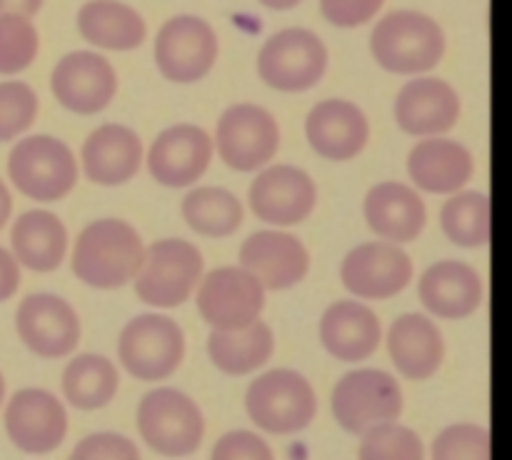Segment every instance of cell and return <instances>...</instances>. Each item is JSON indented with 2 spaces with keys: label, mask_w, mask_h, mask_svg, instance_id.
Here are the masks:
<instances>
[{
  "label": "cell",
  "mask_w": 512,
  "mask_h": 460,
  "mask_svg": "<svg viewBox=\"0 0 512 460\" xmlns=\"http://www.w3.org/2000/svg\"><path fill=\"white\" fill-rule=\"evenodd\" d=\"M145 243L138 230L120 218H98L85 225L73 243L70 270L95 290H118L133 280Z\"/></svg>",
  "instance_id": "1"
},
{
  "label": "cell",
  "mask_w": 512,
  "mask_h": 460,
  "mask_svg": "<svg viewBox=\"0 0 512 460\" xmlns=\"http://www.w3.org/2000/svg\"><path fill=\"white\" fill-rule=\"evenodd\" d=\"M448 40L438 20L420 10H390L375 23L370 53L393 75H425L440 65Z\"/></svg>",
  "instance_id": "2"
},
{
  "label": "cell",
  "mask_w": 512,
  "mask_h": 460,
  "mask_svg": "<svg viewBox=\"0 0 512 460\" xmlns=\"http://www.w3.org/2000/svg\"><path fill=\"white\" fill-rule=\"evenodd\" d=\"M245 413L263 433L293 435L315 420L318 395L303 373L293 368H273L248 383Z\"/></svg>",
  "instance_id": "3"
},
{
  "label": "cell",
  "mask_w": 512,
  "mask_h": 460,
  "mask_svg": "<svg viewBox=\"0 0 512 460\" xmlns=\"http://www.w3.org/2000/svg\"><path fill=\"white\" fill-rule=\"evenodd\" d=\"M80 165L73 148L55 135H28L8 155V178L35 203H58L78 185Z\"/></svg>",
  "instance_id": "4"
},
{
  "label": "cell",
  "mask_w": 512,
  "mask_h": 460,
  "mask_svg": "<svg viewBox=\"0 0 512 460\" xmlns=\"http://www.w3.org/2000/svg\"><path fill=\"white\" fill-rule=\"evenodd\" d=\"M138 435L155 455L185 458L203 445L205 415L188 393L178 388H153L135 413Z\"/></svg>",
  "instance_id": "5"
},
{
  "label": "cell",
  "mask_w": 512,
  "mask_h": 460,
  "mask_svg": "<svg viewBox=\"0 0 512 460\" xmlns=\"http://www.w3.org/2000/svg\"><path fill=\"white\" fill-rule=\"evenodd\" d=\"M203 268L205 260L198 245L183 238H163L145 245L138 273L130 283L150 308H180L195 293Z\"/></svg>",
  "instance_id": "6"
},
{
  "label": "cell",
  "mask_w": 512,
  "mask_h": 460,
  "mask_svg": "<svg viewBox=\"0 0 512 460\" xmlns=\"http://www.w3.org/2000/svg\"><path fill=\"white\" fill-rule=\"evenodd\" d=\"M118 360L140 383H160L180 370L185 360V333L163 313H143L123 325Z\"/></svg>",
  "instance_id": "7"
},
{
  "label": "cell",
  "mask_w": 512,
  "mask_h": 460,
  "mask_svg": "<svg viewBox=\"0 0 512 460\" xmlns=\"http://www.w3.org/2000/svg\"><path fill=\"white\" fill-rule=\"evenodd\" d=\"M330 53L318 33L285 28L270 35L258 50V75L278 93H305L328 73Z\"/></svg>",
  "instance_id": "8"
},
{
  "label": "cell",
  "mask_w": 512,
  "mask_h": 460,
  "mask_svg": "<svg viewBox=\"0 0 512 460\" xmlns=\"http://www.w3.org/2000/svg\"><path fill=\"white\" fill-rule=\"evenodd\" d=\"M403 408V388L393 373L380 368L350 370L333 385L330 393L333 418L350 435H363L373 425L398 420Z\"/></svg>",
  "instance_id": "9"
},
{
  "label": "cell",
  "mask_w": 512,
  "mask_h": 460,
  "mask_svg": "<svg viewBox=\"0 0 512 460\" xmlns=\"http://www.w3.org/2000/svg\"><path fill=\"white\" fill-rule=\"evenodd\" d=\"M213 145L230 170L253 173L273 163L278 155L280 125L263 105L235 103L220 115Z\"/></svg>",
  "instance_id": "10"
},
{
  "label": "cell",
  "mask_w": 512,
  "mask_h": 460,
  "mask_svg": "<svg viewBox=\"0 0 512 460\" xmlns=\"http://www.w3.org/2000/svg\"><path fill=\"white\" fill-rule=\"evenodd\" d=\"M220 43L213 25L198 15H173L160 25L153 58L170 83L190 85L203 80L218 63Z\"/></svg>",
  "instance_id": "11"
},
{
  "label": "cell",
  "mask_w": 512,
  "mask_h": 460,
  "mask_svg": "<svg viewBox=\"0 0 512 460\" xmlns=\"http://www.w3.org/2000/svg\"><path fill=\"white\" fill-rule=\"evenodd\" d=\"M268 290L243 265H220L200 275L195 285L198 313L210 328H240L258 320Z\"/></svg>",
  "instance_id": "12"
},
{
  "label": "cell",
  "mask_w": 512,
  "mask_h": 460,
  "mask_svg": "<svg viewBox=\"0 0 512 460\" xmlns=\"http://www.w3.org/2000/svg\"><path fill=\"white\" fill-rule=\"evenodd\" d=\"M413 258L403 245L390 240H370L348 250L340 263V280L358 300H390L413 283Z\"/></svg>",
  "instance_id": "13"
},
{
  "label": "cell",
  "mask_w": 512,
  "mask_h": 460,
  "mask_svg": "<svg viewBox=\"0 0 512 460\" xmlns=\"http://www.w3.org/2000/svg\"><path fill=\"white\" fill-rule=\"evenodd\" d=\"M318 185L295 165H265L248 188V205L260 223L270 228H293L313 215Z\"/></svg>",
  "instance_id": "14"
},
{
  "label": "cell",
  "mask_w": 512,
  "mask_h": 460,
  "mask_svg": "<svg viewBox=\"0 0 512 460\" xmlns=\"http://www.w3.org/2000/svg\"><path fill=\"white\" fill-rule=\"evenodd\" d=\"M5 435L28 455H48L68 438V410L63 400L45 388H20L5 400Z\"/></svg>",
  "instance_id": "15"
},
{
  "label": "cell",
  "mask_w": 512,
  "mask_h": 460,
  "mask_svg": "<svg viewBox=\"0 0 512 460\" xmlns=\"http://www.w3.org/2000/svg\"><path fill=\"white\" fill-rule=\"evenodd\" d=\"M213 153V135L208 130L193 123H175L155 135L143 163L155 183L180 190L195 185L208 173Z\"/></svg>",
  "instance_id": "16"
},
{
  "label": "cell",
  "mask_w": 512,
  "mask_h": 460,
  "mask_svg": "<svg viewBox=\"0 0 512 460\" xmlns=\"http://www.w3.org/2000/svg\"><path fill=\"white\" fill-rule=\"evenodd\" d=\"M50 93L68 113L98 115L118 93V73L105 55L73 50L50 73Z\"/></svg>",
  "instance_id": "17"
},
{
  "label": "cell",
  "mask_w": 512,
  "mask_h": 460,
  "mask_svg": "<svg viewBox=\"0 0 512 460\" xmlns=\"http://www.w3.org/2000/svg\"><path fill=\"white\" fill-rule=\"evenodd\" d=\"M15 330L25 348L45 360L68 358L80 343L78 313L53 293L25 295L15 310Z\"/></svg>",
  "instance_id": "18"
},
{
  "label": "cell",
  "mask_w": 512,
  "mask_h": 460,
  "mask_svg": "<svg viewBox=\"0 0 512 460\" xmlns=\"http://www.w3.org/2000/svg\"><path fill=\"white\" fill-rule=\"evenodd\" d=\"M240 265L260 280L265 290L295 288L310 273V250L285 228L258 230L240 245Z\"/></svg>",
  "instance_id": "19"
},
{
  "label": "cell",
  "mask_w": 512,
  "mask_h": 460,
  "mask_svg": "<svg viewBox=\"0 0 512 460\" xmlns=\"http://www.w3.org/2000/svg\"><path fill=\"white\" fill-rule=\"evenodd\" d=\"M460 95L448 80L435 75H413L395 98V123L413 138L445 135L458 125Z\"/></svg>",
  "instance_id": "20"
},
{
  "label": "cell",
  "mask_w": 512,
  "mask_h": 460,
  "mask_svg": "<svg viewBox=\"0 0 512 460\" xmlns=\"http://www.w3.org/2000/svg\"><path fill=\"white\" fill-rule=\"evenodd\" d=\"M305 138L320 158L348 163L368 148L370 120L353 100H320L305 115Z\"/></svg>",
  "instance_id": "21"
},
{
  "label": "cell",
  "mask_w": 512,
  "mask_h": 460,
  "mask_svg": "<svg viewBox=\"0 0 512 460\" xmlns=\"http://www.w3.org/2000/svg\"><path fill=\"white\" fill-rule=\"evenodd\" d=\"M143 158V140L133 128L103 123L83 140L78 165L90 183L100 188H118L138 175Z\"/></svg>",
  "instance_id": "22"
},
{
  "label": "cell",
  "mask_w": 512,
  "mask_h": 460,
  "mask_svg": "<svg viewBox=\"0 0 512 460\" xmlns=\"http://www.w3.org/2000/svg\"><path fill=\"white\" fill-rule=\"evenodd\" d=\"M363 215L375 238L413 243L428 225V205L418 188L400 180H383L365 193Z\"/></svg>",
  "instance_id": "23"
},
{
  "label": "cell",
  "mask_w": 512,
  "mask_h": 460,
  "mask_svg": "<svg viewBox=\"0 0 512 460\" xmlns=\"http://www.w3.org/2000/svg\"><path fill=\"white\" fill-rule=\"evenodd\" d=\"M408 178L420 193L450 195L465 188L475 175V158L470 148L448 135H430L410 148Z\"/></svg>",
  "instance_id": "24"
},
{
  "label": "cell",
  "mask_w": 512,
  "mask_h": 460,
  "mask_svg": "<svg viewBox=\"0 0 512 460\" xmlns=\"http://www.w3.org/2000/svg\"><path fill=\"white\" fill-rule=\"evenodd\" d=\"M385 348L393 368L405 380H430L445 360L443 330L425 313H403L393 320L385 335Z\"/></svg>",
  "instance_id": "25"
},
{
  "label": "cell",
  "mask_w": 512,
  "mask_h": 460,
  "mask_svg": "<svg viewBox=\"0 0 512 460\" xmlns=\"http://www.w3.org/2000/svg\"><path fill=\"white\" fill-rule=\"evenodd\" d=\"M418 298L433 318L463 320L483 305L485 283L465 260H438L420 275Z\"/></svg>",
  "instance_id": "26"
},
{
  "label": "cell",
  "mask_w": 512,
  "mask_h": 460,
  "mask_svg": "<svg viewBox=\"0 0 512 460\" xmlns=\"http://www.w3.org/2000/svg\"><path fill=\"white\" fill-rule=\"evenodd\" d=\"M320 343L340 363H363L383 343V325L363 300H335L320 318Z\"/></svg>",
  "instance_id": "27"
},
{
  "label": "cell",
  "mask_w": 512,
  "mask_h": 460,
  "mask_svg": "<svg viewBox=\"0 0 512 460\" xmlns=\"http://www.w3.org/2000/svg\"><path fill=\"white\" fill-rule=\"evenodd\" d=\"M78 33L88 45L113 53H128L148 40V23L123 0H88L78 10Z\"/></svg>",
  "instance_id": "28"
},
{
  "label": "cell",
  "mask_w": 512,
  "mask_h": 460,
  "mask_svg": "<svg viewBox=\"0 0 512 460\" xmlns=\"http://www.w3.org/2000/svg\"><path fill=\"white\" fill-rule=\"evenodd\" d=\"M68 228L55 213L43 208L25 210L10 230L15 260L33 273H53L68 258Z\"/></svg>",
  "instance_id": "29"
},
{
  "label": "cell",
  "mask_w": 512,
  "mask_h": 460,
  "mask_svg": "<svg viewBox=\"0 0 512 460\" xmlns=\"http://www.w3.org/2000/svg\"><path fill=\"white\" fill-rule=\"evenodd\" d=\"M205 350L220 373L240 378L260 370L273 358L275 335L273 328L258 318L240 328H213Z\"/></svg>",
  "instance_id": "30"
},
{
  "label": "cell",
  "mask_w": 512,
  "mask_h": 460,
  "mask_svg": "<svg viewBox=\"0 0 512 460\" xmlns=\"http://www.w3.org/2000/svg\"><path fill=\"white\" fill-rule=\"evenodd\" d=\"M60 388L68 405L90 413L113 403L120 388V373L113 360L105 355L80 353L65 363Z\"/></svg>",
  "instance_id": "31"
},
{
  "label": "cell",
  "mask_w": 512,
  "mask_h": 460,
  "mask_svg": "<svg viewBox=\"0 0 512 460\" xmlns=\"http://www.w3.org/2000/svg\"><path fill=\"white\" fill-rule=\"evenodd\" d=\"M180 215L193 233L203 238H228L243 225L245 208L238 195L218 185H198L185 193Z\"/></svg>",
  "instance_id": "32"
},
{
  "label": "cell",
  "mask_w": 512,
  "mask_h": 460,
  "mask_svg": "<svg viewBox=\"0 0 512 460\" xmlns=\"http://www.w3.org/2000/svg\"><path fill=\"white\" fill-rule=\"evenodd\" d=\"M440 228L458 248H483L490 240V198L480 190H455L440 208Z\"/></svg>",
  "instance_id": "33"
},
{
  "label": "cell",
  "mask_w": 512,
  "mask_h": 460,
  "mask_svg": "<svg viewBox=\"0 0 512 460\" xmlns=\"http://www.w3.org/2000/svg\"><path fill=\"white\" fill-rule=\"evenodd\" d=\"M360 438V460H425L423 438L398 420L373 425Z\"/></svg>",
  "instance_id": "34"
},
{
  "label": "cell",
  "mask_w": 512,
  "mask_h": 460,
  "mask_svg": "<svg viewBox=\"0 0 512 460\" xmlns=\"http://www.w3.org/2000/svg\"><path fill=\"white\" fill-rule=\"evenodd\" d=\"M40 35L25 15L0 13V75H18L35 63Z\"/></svg>",
  "instance_id": "35"
},
{
  "label": "cell",
  "mask_w": 512,
  "mask_h": 460,
  "mask_svg": "<svg viewBox=\"0 0 512 460\" xmlns=\"http://www.w3.org/2000/svg\"><path fill=\"white\" fill-rule=\"evenodd\" d=\"M38 110L40 100L28 83L3 80L0 83V143H10L28 133L38 118Z\"/></svg>",
  "instance_id": "36"
},
{
  "label": "cell",
  "mask_w": 512,
  "mask_h": 460,
  "mask_svg": "<svg viewBox=\"0 0 512 460\" xmlns=\"http://www.w3.org/2000/svg\"><path fill=\"white\" fill-rule=\"evenodd\" d=\"M435 460H490V433L478 423H453L433 440Z\"/></svg>",
  "instance_id": "37"
},
{
  "label": "cell",
  "mask_w": 512,
  "mask_h": 460,
  "mask_svg": "<svg viewBox=\"0 0 512 460\" xmlns=\"http://www.w3.org/2000/svg\"><path fill=\"white\" fill-rule=\"evenodd\" d=\"M73 460H140L138 445L120 433H93L85 435L75 450Z\"/></svg>",
  "instance_id": "38"
},
{
  "label": "cell",
  "mask_w": 512,
  "mask_h": 460,
  "mask_svg": "<svg viewBox=\"0 0 512 460\" xmlns=\"http://www.w3.org/2000/svg\"><path fill=\"white\" fill-rule=\"evenodd\" d=\"M213 460H273L275 453L263 435L253 430H228L215 443Z\"/></svg>",
  "instance_id": "39"
},
{
  "label": "cell",
  "mask_w": 512,
  "mask_h": 460,
  "mask_svg": "<svg viewBox=\"0 0 512 460\" xmlns=\"http://www.w3.org/2000/svg\"><path fill=\"white\" fill-rule=\"evenodd\" d=\"M385 0H320V13L335 28H360L368 25L383 10Z\"/></svg>",
  "instance_id": "40"
},
{
  "label": "cell",
  "mask_w": 512,
  "mask_h": 460,
  "mask_svg": "<svg viewBox=\"0 0 512 460\" xmlns=\"http://www.w3.org/2000/svg\"><path fill=\"white\" fill-rule=\"evenodd\" d=\"M20 288V263L15 260L13 250L0 245V303L10 300Z\"/></svg>",
  "instance_id": "41"
},
{
  "label": "cell",
  "mask_w": 512,
  "mask_h": 460,
  "mask_svg": "<svg viewBox=\"0 0 512 460\" xmlns=\"http://www.w3.org/2000/svg\"><path fill=\"white\" fill-rule=\"evenodd\" d=\"M45 0H0V13H13V15H25V18H33L40 8H43Z\"/></svg>",
  "instance_id": "42"
},
{
  "label": "cell",
  "mask_w": 512,
  "mask_h": 460,
  "mask_svg": "<svg viewBox=\"0 0 512 460\" xmlns=\"http://www.w3.org/2000/svg\"><path fill=\"white\" fill-rule=\"evenodd\" d=\"M10 213H13V195H10L5 180H0V230H3L5 223L10 220Z\"/></svg>",
  "instance_id": "43"
},
{
  "label": "cell",
  "mask_w": 512,
  "mask_h": 460,
  "mask_svg": "<svg viewBox=\"0 0 512 460\" xmlns=\"http://www.w3.org/2000/svg\"><path fill=\"white\" fill-rule=\"evenodd\" d=\"M258 3L268 10H293L298 8L303 0H258Z\"/></svg>",
  "instance_id": "44"
},
{
  "label": "cell",
  "mask_w": 512,
  "mask_h": 460,
  "mask_svg": "<svg viewBox=\"0 0 512 460\" xmlns=\"http://www.w3.org/2000/svg\"><path fill=\"white\" fill-rule=\"evenodd\" d=\"M3 403H5V378L3 373H0V408H3Z\"/></svg>",
  "instance_id": "45"
}]
</instances>
